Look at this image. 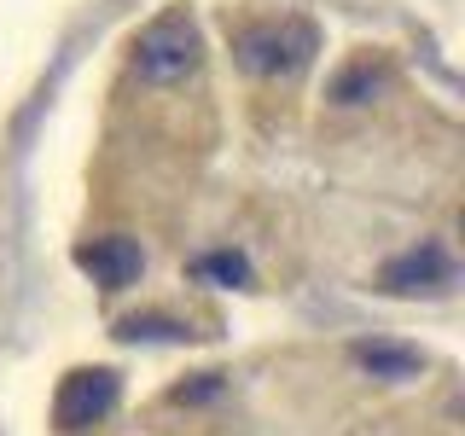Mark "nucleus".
I'll return each instance as SVG.
<instances>
[{
    "label": "nucleus",
    "instance_id": "1",
    "mask_svg": "<svg viewBox=\"0 0 465 436\" xmlns=\"http://www.w3.org/2000/svg\"><path fill=\"white\" fill-rule=\"evenodd\" d=\"M232 53L251 76H297L314 58V29L302 18H268V24H244L232 35Z\"/></svg>",
    "mask_w": 465,
    "mask_h": 436
},
{
    "label": "nucleus",
    "instance_id": "2",
    "mask_svg": "<svg viewBox=\"0 0 465 436\" xmlns=\"http://www.w3.org/2000/svg\"><path fill=\"white\" fill-rule=\"evenodd\" d=\"M198 53H203L198 24L186 18V12H163L157 24L140 29V41H134V70H140V82L169 87V82H181V76H193V70H198Z\"/></svg>",
    "mask_w": 465,
    "mask_h": 436
},
{
    "label": "nucleus",
    "instance_id": "3",
    "mask_svg": "<svg viewBox=\"0 0 465 436\" xmlns=\"http://www.w3.org/2000/svg\"><path fill=\"white\" fill-rule=\"evenodd\" d=\"M116 407V372L111 367H76L53 396V425L58 431H94Z\"/></svg>",
    "mask_w": 465,
    "mask_h": 436
},
{
    "label": "nucleus",
    "instance_id": "4",
    "mask_svg": "<svg viewBox=\"0 0 465 436\" xmlns=\"http://www.w3.org/2000/svg\"><path fill=\"white\" fill-rule=\"evenodd\" d=\"M448 280H454V256H448L436 239L413 244V251L390 256L384 268H378V285L396 291V297H413V291H442Z\"/></svg>",
    "mask_w": 465,
    "mask_h": 436
},
{
    "label": "nucleus",
    "instance_id": "5",
    "mask_svg": "<svg viewBox=\"0 0 465 436\" xmlns=\"http://www.w3.org/2000/svg\"><path fill=\"white\" fill-rule=\"evenodd\" d=\"M76 268H82L94 285L123 291V285L140 280L145 251H140V239H128V233H111V239H87V244H76Z\"/></svg>",
    "mask_w": 465,
    "mask_h": 436
},
{
    "label": "nucleus",
    "instance_id": "6",
    "mask_svg": "<svg viewBox=\"0 0 465 436\" xmlns=\"http://www.w3.org/2000/svg\"><path fill=\"white\" fill-rule=\"evenodd\" d=\"M349 361H355L361 372H372V378H390V384H401V378H419V372H425V355H419V349L384 343V338L349 343Z\"/></svg>",
    "mask_w": 465,
    "mask_h": 436
},
{
    "label": "nucleus",
    "instance_id": "7",
    "mask_svg": "<svg viewBox=\"0 0 465 436\" xmlns=\"http://www.w3.org/2000/svg\"><path fill=\"white\" fill-rule=\"evenodd\" d=\"M378 87H384V64H378L372 53H355L338 76H331V99H338V105H367Z\"/></svg>",
    "mask_w": 465,
    "mask_h": 436
},
{
    "label": "nucleus",
    "instance_id": "8",
    "mask_svg": "<svg viewBox=\"0 0 465 436\" xmlns=\"http://www.w3.org/2000/svg\"><path fill=\"white\" fill-rule=\"evenodd\" d=\"M198 273H203V280H227V285H244V280H251V268H244V256H203L198 262Z\"/></svg>",
    "mask_w": 465,
    "mask_h": 436
},
{
    "label": "nucleus",
    "instance_id": "9",
    "mask_svg": "<svg viewBox=\"0 0 465 436\" xmlns=\"http://www.w3.org/2000/svg\"><path fill=\"white\" fill-rule=\"evenodd\" d=\"M116 338H134V343L140 338H186V326H169V320H140L134 314V320H123V326H116Z\"/></svg>",
    "mask_w": 465,
    "mask_h": 436
}]
</instances>
